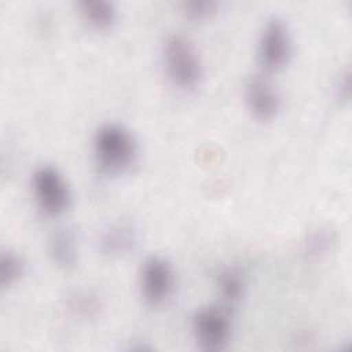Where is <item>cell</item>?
Returning a JSON list of instances; mask_svg holds the SVG:
<instances>
[{
	"instance_id": "obj_1",
	"label": "cell",
	"mask_w": 352,
	"mask_h": 352,
	"mask_svg": "<svg viewBox=\"0 0 352 352\" xmlns=\"http://www.w3.org/2000/svg\"><path fill=\"white\" fill-rule=\"evenodd\" d=\"M92 151L99 172L104 176H120L135 162L138 148L132 133L120 124L100 125L92 139Z\"/></svg>"
},
{
	"instance_id": "obj_2",
	"label": "cell",
	"mask_w": 352,
	"mask_h": 352,
	"mask_svg": "<svg viewBox=\"0 0 352 352\" xmlns=\"http://www.w3.org/2000/svg\"><path fill=\"white\" fill-rule=\"evenodd\" d=\"M162 59L172 84L183 91H194L201 85L204 67L194 43L180 34H169L162 44Z\"/></svg>"
},
{
	"instance_id": "obj_3",
	"label": "cell",
	"mask_w": 352,
	"mask_h": 352,
	"mask_svg": "<svg viewBox=\"0 0 352 352\" xmlns=\"http://www.w3.org/2000/svg\"><path fill=\"white\" fill-rule=\"evenodd\" d=\"M32 190L37 208L45 216L58 217L70 208V187L63 175L52 165H40L34 169Z\"/></svg>"
},
{
	"instance_id": "obj_4",
	"label": "cell",
	"mask_w": 352,
	"mask_h": 352,
	"mask_svg": "<svg viewBox=\"0 0 352 352\" xmlns=\"http://www.w3.org/2000/svg\"><path fill=\"white\" fill-rule=\"evenodd\" d=\"M293 54V41L287 23L279 16L265 21L257 44V59L265 72L283 69Z\"/></svg>"
},
{
	"instance_id": "obj_5",
	"label": "cell",
	"mask_w": 352,
	"mask_h": 352,
	"mask_svg": "<svg viewBox=\"0 0 352 352\" xmlns=\"http://www.w3.org/2000/svg\"><path fill=\"white\" fill-rule=\"evenodd\" d=\"M231 330L230 308L223 304L201 307L192 316V333L204 351L224 349L231 338Z\"/></svg>"
},
{
	"instance_id": "obj_6",
	"label": "cell",
	"mask_w": 352,
	"mask_h": 352,
	"mask_svg": "<svg viewBox=\"0 0 352 352\" xmlns=\"http://www.w3.org/2000/svg\"><path fill=\"white\" fill-rule=\"evenodd\" d=\"M139 287L147 305H162L175 287V270L170 261L158 254L147 257L140 268Z\"/></svg>"
},
{
	"instance_id": "obj_7",
	"label": "cell",
	"mask_w": 352,
	"mask_h": 352,
	"mask_svg": "<svg viewBox=\"0 0 352 352\" xmlns=\"http://www.w3.org/2000/svg\"><path fill=\"white\" fill-rule=\"evenodd\" d=\"M245 102L252 116L260 121L276 117L282 98L274 82L265 74H253L245 82Z\"/></svg>"
},
{
	"instance_id": "obj_8",
	"label": "cell",
	"mask_w": 352,
	"mask_h": 352,
	"mask_svg": "<svg viewBox=\"0 0 352 352\" xmlns=\"http://www.w3.org/2000/svg\"><path fill=\"white\" fill-rule=\"evenodd\" d=\"M138 243V231L126 220L109 224L99 235V250L107 257H122L131 253Z\"/></svg>"
},
{
	"instance_id": "obj_9",
	"label": "cell",
	"mask_w": 352,
	"mask_h": 352,
	"mask_svg": "<svg viewBox=\"0 0 352 352\" xmlns=\"http://www.w3.org/2000/svg\"><path fill=\"white\" fill-rule=\"evenodd\" d=\"M48 253L52 263L62 271H72L78 261V242L70 227L56 228L48 239Z\"/></svg>"
},
{
	"instance_id": "obj_10",
	"label": "cell",
	"mask_w": 352,
	"mask_h": 352,
	"mask_svg": "<svg viewBox=\"0 0 352 352\" xmlns=\"http://www.w3.org/2000/svg\"><path fill=\"white\" fill-rule=\"evenodd\" d=\"M214 285L221 304L227 308H232L245 296L246 276L241 267L235 264L224 265L216 272Z\"/></svg>"
},
{
	"instance_id": "obj_11",
	"label": "cell",
	"mask_w": 352,
	"mask_h": 352,
	"mask_svg": "<svg viewBox=\"0 0 352 352\" xmlns=\"http://www.w3.org/2000/svg\"><path fill=\"white\" fill-rule=\"evenodd\" d=\"M77 7L84 22L95 30H109L117 21V8L109 0H81Z\"/></svg>"
},
{
	"instance_id": "obj_12",
	"label": "cell",
	"mask_w": 352,
	"mask_h": 352,
	"mask_svg": "<svg viewBox=\"0 0 352 352\" xmlns=\"http://www.w3.org/2000/svg\"><path fill=\"white\" fill-rule=\"evenodd\" d=\"M337 235L329 227H318L307 234L302 242V253L308 258H318L327 254L336 245Z\"/></svg>"
},
{
	"instance_id": "obj_13",
	"label": "cell",
	"mask_w": 352,
	"mask_h": 352,
	"mask_svg": "<svg viewBox=\"0 0 352 352\" xmlns=\"http://www.w3.org/2000/svg\"><path fill=\"white\" fill-rule=\"evenodd\" d=\"M26 264L23 257L14 250H3L0 256V286L7 289L18 283L25 275Z\"/></svg>"
},
{
	"instance_id": "obj_14",
	"label": "cell",
	"mask_w": 352,
	"mask_h": 352,
	"mask_svg": "<svg viewBox=\"0 0 352 352\" xmlns=\"http://www.w3.org/2000/svg\"><path fill=\"white\" fill-rule=\"evenodd\" d=\"M70 311L84 319L92 318L99 312V298L91 292H77L69 300Z\"/></svg>"
},
{
	"instance_id": "obj_15",
	"label": "cell",
	"mask_w": 352,
	"mask_h": 352,
	"mask_svg": "<svg viewBox=\"0 0 352 352\" xmlns=\"http://www.w3.org/2000/svg\"><path fill=\"white\" fill-rule=\"evenodd\" d=\"M219 8V3L214 0H187L182 4V12L192 22H201L210 19Z\"/></svg>"
},
{
	"instance_id": "obj_16",
	"label": "cell",
	"mask_w": 352,
	"mask_h": 352,
	"mask_svg": "<svg viewBox=\"0 0 352 352\" xmlns=\"http://www.w3.org/2000/svg\"><path fill=\"white\" fill-rule=\"evenodd\" d=\"M349 94H351V74H349V70L345 69L340 74L336 82V96L340 102H348Z\"/></svg>"
}]
</instances>
